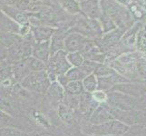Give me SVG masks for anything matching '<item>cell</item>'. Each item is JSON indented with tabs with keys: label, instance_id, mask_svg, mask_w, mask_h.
<instances>
[{
	"label": "cell",
	"instance_id": "obj_1",
	"mask_svg": "<svg viewBox=\"0 0 146 136\" xmlns=\"http://www.w3.org/2000/svg\"><path fill=\"white\" fill-rule=\"evenodd\" d=\"M22 86L33 94H46L51 85L47 71L31 73L20 83Z\"/></svg>",
	"mask_w": 146,
	"mask_h": 136
},
{
	"label": "cell",
	"instance_id": "obj_2",
	"mask_svg": "<svg viewBox=\"0 0 146 136\" xmlns=\"http://www.w3.org/2000/svg\"><path fill=\"white\" fill-rule=\"evenodd\" d=\"M67 60V54L64 50H61L50 57L47 64V74L51 83L57 81V76L65 74L72 67Z\"/></svg>",
	"mask_w": 146,
	"mask_h": 136
},
{
	"label": "cell",
	"instance_id": "obj_3",
	"mask_svg": "<svg viewBox=\"0 0 146 136\" xmlns=\"http://www.w3.org/2000/svg\"><path fill=\"white\" fill-rule=\"evenodd\" d=\"M0 110L10 114L13 117L25 115L22 100L20 97L11 93V90L0 91Z\"/></svg>",
	"mask_w": 146,
	"mask_h": 136
},
{
	"label": "cell",
	"instance_id": "obj_4",
	"mask_svg": "<svg viewBox=\"0 0 146 136\" xmlns=\"http://www.w3.org/2000/svg\"><path fill=\"white\" fill-rule=\"evenodd\" d=\"M129 129L128 124L118 120H113L100 124H93L89 133L98 136H119L125 134Z\"/></svg>",
	"mask_w": 146,
	"mask_h": 136
},
{
	"label": "cell",
	"instance_id": "obj_5",
	"mask_svg": "<svg viewBox=\"0 0 146 136\" xmlns=\"http://www.w3.org/2000/svg\"><path fill=\"white\" fill-rule=\"evenodd\" d=\"M34 40L21 39L8 47L7 61L10 64H14L22 61L25 58L31 56L33 53Z\"/></svg>",
	"mask_w": 146,
	"mask_h": 136
},
{
	"label": "cell",
	"instance_id": "obj_6",
	"mask_svg": "<svg viewBox=\"0 0 146 136\" xmlns=\"http://www.w3.org/2000/svg\"><path fill=\"white\" fill-rule=\"evenodd\" d=\"M64 48L70 53L84 52L88 53L93 48V43L85 38L83 34L71 33L66 34L64 39Z\"/></svg>",
	"mask_w": 146,
	"mask_h": 136
},
{
	"label": "cell",
	"instance_id": "obj_7",
	"mask_svg": "<svg viewBox=\"0 0 146 136\" xmlns=\"http://www.w3.org/2000/svg\"><path fill=\"white\" fill-rule=\"evenodd\" d=\"M32 55L44 64H48L51 57V42H34L33 44V53Z\"/></svg>",
	"mask_w": 146,
	"mask_h": 136
},
{
	"label": "cell",
	"instance_id": "obj_8",
	"mask_svg": "<svg viewBox=\"0 0 146 136\" xmlns=\"http://www.w3.org/2000/svg\"><path fill=\"white\" fill-rule=\"evenodd\" d=\"M46 95L47 99L53 104L59 105L60 103H63L64 100V96H65L64 88L57 81L53 82L51 85H50V87L48 88Z\"/></svg>",
	"mask_w": 146,
	"mask_h": 136
},
{
	"label": "cell",
	"instance_id": "obj_9",
	"mask_svg": "<svg viewBox=\"0 0 146 136\" xmlns=\"http://www.w3.org/2000/svg\"><path fill=\"white\" fill-rule=\"evenodd\" d=\"M99 106V103L95 100L91 93L84 92L80 94V104L79 109L80 111L84 113H93L94 110Z\"/></svg>",
	"mask_w": 146,
	"mask_h": 136
},
{
	"label": "cell",
	"instance_id": "obj_10",
	"mask_svg": "<svg viewBox=\"0 0 146 136\" xmlns=\"http://www.w3.org/2000/svg\"><path fill=\"white\" fill-rule=\"evenodd\" d=\"M115 120L109 110L104 105H99V106L94 110V112L91 114L90 117V122L93 124H100L110 121Z\"/></svg>",
	"mask_w": 146,
	"mask_h": 136
},
{
	"label": "cell",
	"instance_id": "obj_11",
	"mask_svg": "<svg viewBox=\"0 0 146 136\" xmlns=\"http://www.w3.org/2000/svg\"><path fill=\"white\" fill-rule=\"evenodd\" d=\"M55 30L44 26L33 27L32 28V36L36 42H46L51 40V37L54 34Z\"/></svg>",
	"mask_w": 146,
	"mask_h": 136
},
{
	"label": "cell",
	"instance_id": "obj_12",
	"mask_svg": "<svg viewBox=\"0 0 146 136\" xmlns=\"http://www.w3.org/2000/svg\"><path fill=\"white\" fill-rule=\"evenodd\" d=\"M11 67H12L13 78L16 80L17 83H19V84L31 74L30 70L27 67V65L24 62V60L11 64Z\"/></svg>",
	"mask_w": 146,
	"mask_h": 136
},
{
	"label": "cell",
	"instance_id": "obj_13",
	"mask_svg": "<svg viewBox=\"0 0 146 136\" xmlns=\"http://www.w3.org/2000/svg\"><path fill=\"white\" fill-rule=\"evenodd\" d=\"M66 34L61 30H55L51 37V56L55 53L64 49V39Z\"/></svg>",
	"mask_w": 146,
	"mask_h": 136
},
{
	"label": "cell",
	"instance_id": "obj_14",
	"mask_svg": "<svg viewBox=\"0 0 146 136\" xmlns=\"http://www.w3.org/2000/svg\"><path fill=\"white\" fill-rule=\"evenodd\" d=\"M81 10L90 17H98L100 16V8L97 0H86L81 3Z\"/></svg>",
	"mask_w": 146,
	"mask_h": 136
},
{
	"label": "cell",
	"instance_id": "obj_15",
	"mask_svg": "<svg viewBox=\"0 0 146 136\" xmlns=\"http://www.w3.org/2000/svg\"><path fill=\"white\" fill-rule=\"evenodd\" d=\"M24 62L26 63V64L27 65V67L31 73H37V72L46 71L47 70L46 64H44L41 60L34 57L33 55L25 58Z\"/></svg>",
	"mask_w": 146,
	"mask_h": 136
},
{
	"label": "cell",
	"instance_id": "obj_16",
	"mask_svg": "<svg viewBox=\"0 0 146 136\" xmlns=\"http://www.w3.org/2000/svg\"><path fill=\"white\" fill-rule=\"evenodd\" d=\"M58 116L63 122L72 123L74 122V110L64 103H60L58 105Z\"/></svg>",
	"mask_w": 146,
	"mask_h": 136
},
{
	"label": "cell",
	"instance_id": "obj_17",
	"mask_svg": "<svg viewBox=\"0 0 146 136\" xmlns=\"http://www.w3.org/2000/svg\"><path fill=\"white\" fill-rule=\"evenodd\" d=\"M64 88L65 94L70 95H80L84 92L83 81H71Z\"/></svg>",
	"mask_w": 146,
	"mask_h": 136
},
{
	"label": "cell",
	"instance_id": "obj_18",
	"mask_svg": "<svg viewBox=\"0 0 146 136\" xmlns=\"http://www.w3.org/2000/svg\"><path fill=\"white\" fill-rule=\"evenodd\" d=\"M97 81H98L97 90L100 91L110 89L116 83H120V81H118L117 78L113 76V74L108 75V76H104V77H98Z\"/></svg>",
	"mask_w": 146,
	"mask_h": 136
},
{
	"label": "cell",
	"instance_id": "obj_19",
	"mask_svg": "<svg viewBox=\"0 0 146 136\" xmlns=\"http://www.w3.org/2000/svg\"><path fill=\"white\" fill-rule=\"evenodd\" d=\"M83 84H84V88L85 92H88L91 94L94 93L95 91L97 90V86H98V81H97L96 75L94 74H89L88 76H86L83 80Z\"/></svg>",
	"mask_w": 146,
	"mask_h": 136
},
{
	"label": "cell",
	"instance_id": "obj_20",
	"mask_svg": "<svg viewBox=\"0 0 146 136\" xmlns=\"http://www.w3.org/2000/svg\"><path fill=\"white\" fill-rule=\"evenodd\" d=\"M0 136H36L32 132H26V131L13 128V127H7L0 129Z\"/></svg>",
	"mask_w": 146,
	"mask_h": 136
},
{
	"label": "cell",
	"instance_id": "obj_21",
	"mask_svg": "<svg viewBox=\"0 0 146 136\" xmlns=\"http://www.w3.org/2000/svg\"><path fill=\"white\" fill-rule=\"evenodd\" d=\"M65 75H66V77H67L69 82H71V81H83L85 77L88 76V75L81 69V67L71 68L66 74H65Z\"/></svg>",
	"mask_w": 146,
	"mask_h": 136
},
{
	"label": "cell",
	"instance_id": "obj_22",
	"mask_svg": "<svg viewBox=\"0 0 146 136\" xmlns=\"http://www.w3.org/2000/svg\"><path fill=\"white\" fill-rule=\"evenodd\" d=\"M7 14H9L10 16L15 19V21L23 25V26H26L29 21L28 14L25 13L23 11H20V10L17 11V10H15L14 8H8Z\"/></svg>",
	"mask_w": 146,
	"mask_h": 136
},
{
	"label": "cell",
	"instance_id": "obj_23",
	"mask_svg": "<svg viewBox=\"0 0 146 136\" xmlns=\"http://www.w3.org/2000/svg\"><path fill=\"white\" fill-rule=\"evenodd\" d=\"M67 60L74 67H81L84 63V55L81 52L69 53L67 54Z\"/></svg>",
	"mask_w": 146,
	"mask_h": 136
},
{
	"label": "cell",
	"instance_id": "obj_24",
	"mask_svg": "<svg viewBox=\"0 0 146 136\" xmlns=\"http://www.w3.org/2000/svg\"><path fill=\"white\" fill-rule=\"evenodd\" d=\"M10 77H13L11 64L7 61L0 63V82Z\"/></svg>",
	"mask_w": 146,
	"mask_h": 136
},
{
	"label": "cell",
	"instance_id": "obj_25",
	"mask_svg": "<svg viewBox=\"0 0 146 136\" xmlns=\"http://www.w3.org/2000/svg\"><path fill=\"white\" fill-rule=\"evenodd\" d=\"M37 17L41 22H53L54 21V13L52 12V10L44 8L43 10H40L38 14L36 15H31Z\"/></svg>",
	"mask_w": 146,
	"mask_h": 136
},
{
	"label": "cell",
	"instance_id": "obj_26",
	"mask_svg": "<svg viewBox=\"0 0 146 136\" xmlns=\"http://www.w3.org/2000/svg\"><path fill=\"white\" fill-rule=\"evenodd\" d=\"M63 103L67 105L68 107H70L73 110L79 107V104H80V95H70V94H65Z\"/></svg>",
	"mask_w": 146,
	"mask_h": 136
},
{
	"label": "cell",
	"instance_id": "obj_27",
	"mask_svg": "<svg viewBox=\"0 0 146 136\" xmlns=\"http://www.w3.org/2000/svg\"><path fill=\"white\" fill-rule=\"evenodd\" d=\"M62 5L65 8V10H67V11L71 14L77 13L81 10V8L78 6V4L75 2L74 0H63Z\"/></svg>",
	"mask_w": 146,
	"mask_h": 136
},
{
	"label": "cell",
	"instance_id": "obj_28",
	"mask_svg": "<svg viewBox=\"0 0 146 136\" xmlns=\"http://www.w3.org/2000/svg\"><path fill=\"white\" fill-rule=\"evenodd\" d=\"M97 77H104V76H108V75L113 74L114 72L112 69H110L107 67L106 65H103V64H98L97 68L95 69V71L94 73Z\"/></svg>",
	"mask_w": 146,
	"mask_h": 136
},
{
	"label": "cell",
	"instance_id": "obj_29",
	"mask_svg": "<svg viewBox=\"0 0 146 136\" xmlns=\"http://www.w3.org/2000/svg\"><path fill=\"white\" fill-rule=\"evenodd\" d=\"M97 66H98V64H96L95 62H93V61H84V63L83 64V65L81 66V69L87 75H89V74L94 73L95 69L97 68Z\"/></svg>",
	"mask_w": 146,
	"mask_h": 136
},
{
	"label": "cell",
	"instance_id": "obj_30",
	"mask_svg": "<svg viewBox=\"0 0 146 136\" xmlns=\"http://www.w3.org/2000/svg\"><path fill=\"white\" fill-rule=\"evenodd\" d=\"M7 50H8L7 45L2 41H0V63L7 61Z\"/></svg>",
	"mask_w": 146,
	"mask_h": 136
},
{
	"label": "cell",
	"instance_id": "obj_31",
	"mask_svg": "<svg viewBox=\"0 0 146 136\" xmlns=\"http://www.w3.org/2000/svg\"><path fill=\"white\" fill-rule=\"evenodd\" d=\"M119 36H116V33H115V34H110L104 38V41H105V43H107L109 44H115L118 41Z\"/></svg>",
	"mask_w": 146,
	"mask_h": 136
},
{
	"label": "cell",
	"instance_id": "obj_32",
	"mask_svg": "<svg viewBox=\"0 0 146 136\" xmlns=\"http://www.w3.org/2000/svg\"><path fill=\"white\" fill-rule=\"evenodd\" d=\"M92 94H93L94 98L95 100H96L97 102H98V101H104V100H105V98H106V96H105L104 93L102 92V91H100V90L95 91V92L93 93Z\"/></svg>",
	"mask_w": 146,
	"mask_h": 136
},
{
	"label": "cell",
	"instance_id": "obj_33",
	"mask_svg": "<svg viewBox=\"0 0 146 136\" xmlns=\"http://www.w3.org/2000/svg\"><path fill=\"white\" fill-rule=\"evenodd\" d=\"M7 4L9 5H16L17 2V0H5Z\"/></svg>",
	"mask_w": 146,
	"mask_h": 136
}]
</instances>
